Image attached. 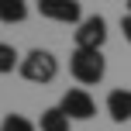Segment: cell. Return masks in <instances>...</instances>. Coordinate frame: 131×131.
Instances as JSON below:
<instances>
[{
	"label": "cell",
	"instance_id": "obj_2",
	"mask_svg": "<svg viewBox=\"0 0 131 131\" xmlns=\"http://www.w3.org/2000/svg\"><path fill=\"white\" fill-rule=\"evenodd\" d=\"M21 76L28 83H52L59 76V59H55L48 48H31V52L21 59Z\"/></svg>",
	"mask_w": 131,
	"mask_h": 131
},
{
	"label": "cell",
	"instance_id": "obj_1",
	"mask_svg": "<svg viewBox=\"0 0 131 131\" xmlns=\"http://www.w3.org/2000/svg\"><path fill=\"white\" fill-rule=\"evenodd\" d=\"M69 72L76 83L83 86H93L104 79L107 72V62H104V52H93V48H76V52L69 55Z\"/></svg>",
	"mask_w": 131,
	"mask_h": 131
},
{
	"label": "cell",
	"instance_id": "obj_9",
	"mask_svg": "<svg viewBox=\"0 0 131 131\" xmlns=\"http://www.w3.org/2000/svg\"><path fill=\"white\" fill-rule=\"evenodd\" d=\"M21 69V55L14 45H7V41H0V72H14Z\"/></svg>",
	"mask_w": 131,
	"mask_h": 131
},
{
	"label": "cell",
	"instance_id": "obj_10",
	"mask_svg": "<svg viewBox=\"0 0 131 131\" xmlns=\"http://www.w3.org/2000/svg\"><path fill=\"white\" fill-rule=\"evenodd\" d=\"M0 131H35V124L24 114H7V117L0 121Z\"/></svg>",
	"mask_w": 131,
	"mask_h": 131
},
{
	"label": "cell",
	"instance_id": "obj_12",
	"mask_svg": "<svg viewBox=\"0 0 131 131\" xmlns=\"http://www.w3.org/2000/svg\"><path fill=\"white\" fill-rule=\"evenodd\" d=\"M128 14H131V0H128Z\"/></svg>",
	"mask_w": 131,
	"mask_h": 131
},
{
	"label": "cell",
	"instance_id": "obj_4",
	"mask_svg": "<svg viewBox=\"0 0 131 131\" xmlns=\"http://www.w3.org/2000/svg\"><path fill=\"white\" fill-rule=\"evenodd\" d=\"M38 4V14L55 24H79L83 21V10H79V0H35Z\"/></svg>",
	"mask_w": 131,
	"mask_h": 131
},
{
	"label": "cell",
	"instance_id": "obj_3",
	"mask_svg": "<svg viewBox=\"0 0 131 131\" xmlns=\"http://www.w3.org/2000/svg\"><path fill=\"white\" fill-rule=\"evenodd\" d=\"M107 41V21L100 17V14H90V17H83L76 24V48H93V52H100Z\"/></svg>",
	"mask_w": 131,
	"mask_h": 131
},
{
	"label": "cell",
	"instance_id": "obj_11",
	"mask_svg": "<svg viewBox=\"0 0 131 131\" xmlns=\"http://www.w3.org/2000/svg\"><path fill=\"white\" fill-rule=\"evenodd\" d=\"M121 31H124V41L131 45V14H124V17H121Z\"/></svg>",
	"mask_w": 131,
	"mask_h": 131
},
{
	"label": "cell",
	"instance_id": "obj_7",
	"mask_svg": "<svg viewBox=\"0 0 131 131\" xmlns=\"http://www.w3.org/2000/svg\"><path fill=\"white\" fill-rule=\"evenodd\" d=\"M28 17V0H0V21L4 24H21Z\"/></svg>",
	"mask_w": 131,
	"mask_h": 131
},
{
	"label": "cell",
	"instance_id": "obj_8",
	"mask_svg": "<svg viewBox=\"0 0 131 131\" xmlns=\"http://www.w3.org/2000/svg\"><path fill=\"white\" fill-rule=\"evenodd\" d=\"M38 128L41 131H69V117L62 114V107H48V111H41Z\"/></svg>",
	"mask_w": 131,
	"mask_h": 131
},
{
	"label": "cell",
	"instance_id": "obj_6",
	"mask_svg": "<svg viewBox=\"0 0 131 131\" xmlns=\"http://www.w3.org/2000/svg\"><path fill=\"white\" fill-rule=\"evenodd\" d=\"M107 114H111L114 124H124V121H131V90L117 86V90L107 93Z\"/></svg>",
	"mask_w": 131,
	"mask_h": 131
},
{
	"label": "cell",
	"instance_id": "obj_5",
	"mask_svg": "<svg viewBox=\"0 0 131 131\" xmlns=\"http://www.w3.org/2000/svg\"><path fill=\"white\" fill-rule=\"evenodd\" d=\"M59 107H62V114L69 121H90L93 114H97V104H93V97L86 90H66Z\"/></svg>",
	"mask_w": 131,
	"mask_h": 131
}]
</instances>
